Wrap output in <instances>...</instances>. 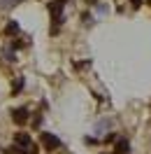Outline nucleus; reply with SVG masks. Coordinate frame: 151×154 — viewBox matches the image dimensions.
I'll return each instance as SVG.
<instances>
[{"label":"nucleus","instance_id":"nucleus-5","mask_svg":"<svg viewBox=\"0 0 151 154\" xmlns=\"http://www.w3.org/2000/svg\"><path fill=\"white\" fill-rule=\"evenodd\" d=\"M114 152H116V154H130V143H128V138H119Z\"/></svg>","mask_w":151,"mask_h":154},{"label":"nucleus","instance_id":"nucleus-11","mask_svg":"<svg viewBox=\"0 0 151 154\" xmlns=\"http://www.w3.org/2000/svg\"><path fill=\"white\" fill-rule=\"evenodd\" d=\"M149 2H151V0H149Z\"/></svg>","mask_w":151,"mask_h":154},{"label":"nucleus","instance_id":"nucleus-1","mask_svg":"<svg viewBox=\"0 0 151 154\" xmlns=\"http://www.w3.org/2000/svg\"><path fill=\"white\" fill-rule=\"evenodd\" d=\"M47 7H49V12H51V21H54V28H51V33H56L58 26L63 23V10H65V0H51Z\"/></svg>","mask_w":151,"mask_h":154},{"label":"nucleus","instance_id":"nucleus-3","mask_svg":"<svg viewBox=\"0 0 151 154\" xmlns=\"http://www.w3.org/2000/svg\"><path fill=\"white\" fill-rule=\"evenodd\" d=\"M14 145H16V147H21V149H28L30 145H33V140H30V133H23V131H19V133L14 135Z\"/></svg>","mask_w":151,"mask_h":154},{"label":"nucleus","instance_id":"nucleus-2","mask_svg":"<svg viewBox=\"0 0 151 154\" xmlns=\"http://www.w3.org/2000/svg\"><path fill=\"white\" fill-rule=\"evenodd\" d=\"M61 138H58V135H54V133H47V131H44V133H42V147H44V149H47V152H56V149H61Z\"/></svg>","mask_w":151,"mask_h":154},{"label":"nucleus","instance_id":"nucleus-8","mask_svg":"<svg viewBox=\"0 0 151 154\" xmlns=\"http://www.w3.org/2000/svg\"><path fill=\"white\" fill-rule=\"evenodd\" d=\"M142 2H144V0H130V5L135 7V10H137V7H142Z\"/></svg>","mask_w":151,"mask_h":154},{"label":"nucleus","instance_id":"nucleus-9","mask_svg":"<svg viewBox=\"0 0 151 154\" xmlns=\"http://www.w3.org/2000/svg\"><path fill=\"white\" fill-rule=\"evenodd\" d=\"M21 0H10V5H19Z\"/></svg>","mask_w":151,"mask_h":154},{"label":"nucleus","instance_id":"nucleus-10","mask_svg":"<svg viewBox=\"0 0 151 154\" xmlns=\"http://www.w3.org/2000/svg\"><path fill=\"white\" fill-rule=\"evenodd\" d=\"M86 2H91V5H95V2H98V0H86Z\"/></svg>","mask_w":151,"mask_h":154},{"label":"nucleus","instance_id":"nucleus-4","mask_svg":"<svg viewBox=\"0 0 151 154\" xmlns=\"http://www.w3.org/2000/svg\"><path fill=\"white\" fill-rule=\"evenodd\" d=\"M28 110H26V107H16V110H12V119H14V124H26V122H28Z\"/></svg>","mask_w":151,"mask_h":154},{"label":"nucleus","instance_id":"nucleus-6","mask_svg":"<svg viewBox=\"0 0 151 154\" xmlns=\"http://www.w3.org/2000/svg\"><path fill=\"white\" fill-rule=\"evenodd\" d=\"M5 33H7V35H14V33H19V23H16V21L12 19L10 23L5 26Z\"/></svg>","mask_w":151,"mask_h":154},{"label":"nucleus","instance_id":"nucleus-7","mask_svg":"<svg viewBox=\"0 0 151 154\" xmlns=\"http://www.w3.org/2000/svg\"><path fill=\"white\" fill-rule=\"evenodd\" d=\"M21 89H23V77H16L14 79V87H12V96H16Z\"/></svg>","mask_w":151,"mask_h":154}]
</instances>
